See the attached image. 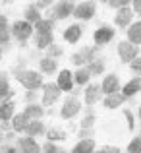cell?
<instances>
[{
    "instance_id": "cell-1",
    "label": "cell",
    "mask_w": 141,
    "mask_h": 153,
    "mask_svg": "<svg viewBox=\"0 0 141 153\" xmlns=\"http://www.w3.org/2000/svg\"><path fill=\"white\" fill-rule=\"evenodd\" d=\"M14 78L25 87L27 91H37L43 87V74L35 70H25V68H14L12 70Z\"/></svg>"
},
{
    "instance_id": "cell-2",
    "label": "cell",
    "mask_w": 141,
    "mask_h": 153,
    "mask_svg": "<svg viewBox=\"0 0 141 153\" xmlns=\"http://www.w3.org/2000/svg\"><path fill=\"white\" fill-rule=\"evenodd\" d=\"M100 47H83V49H79L78 52H74L72 54V64H75L78 68L81 66H87L89 62H93V60L97 58V54H99Z\"/></svg>"
},
{
    "instance_id": "cell-3",
    "label": "cell",
    "mask_w": 141,
    "mask_h": 153,
    "mask_svg": "<svg viewBox=\"0 0 141 153\" xmlns=\"http://www.w3.org/2000/svg\"><path fill=\"white\" fill-rule=\"evenodd\" d=\"M43 99H41V107H52L62 95V89H60L56 83H43Z\"/></svg>"
},
{
    "instance_id": "cell-4",
    "label": "cell",
    "mask_w": 141,
    "mask_h": 153,
    "mask_svg": "<svg viewBox=\"0 0 141 153\" xmlns=\"http://www.w3.org/2000/svg\"><path fill=\"white\" fill-rule=\"evenodd\" d=\"M10 33H12V37H14V39L25 43L27 39L35 33V31H33V25H31V23H27L25 19H21V22H16L14 25L10 27Z\"/></svg>"
},
{
    "instance_id": "cell-5",
    "label": "cell",
    "mask_w": 141,
    "mask_h": 153,
    "mask_svg": "<svg viewBox=\"0 0 141 153\" xmlns=\"http://www.w3.org/2000/svg\"><path fill=\"white\" fill-rule=\"evenodd\" d=\"M116 51H118L120 60H122V62H128V64L139 56V47L137 45H131L130 41H120L118 47H116Z\"/></svg>"
},
{
    "instance_id": "cell-6",
    "label": "cell",
    "mask_w": 141,
    "mask_h": 153,
    "mask_svg": "<svg viewBox=\"0 0 141 153\" xmlns=\"http://www.w3.org/2000/svg\"><path fill=\"white\" fill-rule=\"evenodd\" d=\"M79 111H81V103H79V99L74 97V95H70V97H66V101L62 103L60 116H62L64 120H70V118H74Z\"/></svg>"
},
{
    "instance_id": "cell-7",
    "label": "cell",
    "mask_w": 141,
    "mask_h": 153,
    "mask_svg": "<svg viewBox=\"0 0 141 153\" xmlns=\"http://www.w3.org/2000/svg\"><path fill=\"white\" fill-rule=\"evenodd\" d=\"M95 14H97V4L95 2H79V4H75L72 16H75L81 22H89V19H93Z\"/></svg>"
},
{
    "instance_id": "cell-8",
    "label": "cell",
    "mask_w": 141,
    "mask_h": 153,
    "mask_svg": "<svg viewBox=\"0 0 141 153\" xmlns=\"http://www.w3.org/2000/svg\"><path fill=\"white\" fill-rule=\"evenodd\" d=\"M114 35H116V31L112 29L110 25H100L99 29H95L93 41H95L97 47H103V45H108V43L114 39Z\"/></svg>"
},
{
    "instance_id": "cell-9",
    "label": "cell",
    "mask_w": 141,
    "mask_h": 153,
    "mask_svg": "<svg viewBox=\"0 0 141 153\" xmlns=\"http://www.w3.org/2000/svg\"><path fill=\"white\" fill-rule=\"evenodd\" d=\"M74 8H75V4L74 2H70V0H64V2H58V4H54V10H52V22H56V19H66V18H70L72 14H74Z\"/></svg>"
},
{
    "instance_id": "cell-10",
    "label": "cell",
    "mask_w": 141,
    "mask_h": 153,
    "mask_svg": "<svg viewBox=\"0 0 141 153\" xmlns=\"http://www.w3.org/2000/svg\"><path fill=\"white\" fill-rule=\"evenodd\" d=\"M100 91H103V95L118 93V91H120V79H118V76H116V74L104 76L103 83H100Z\"/></svg>"
},
{
    "instance_id": "cell-11",
    "label": "cell",
    "mask_w": 141,
    "mask_h": 153,
    "mask_svg": "<svg viewBox=\"0 0 141 153\" xmlns=\"http://www.w3.org/2000/svg\"><path fill=\"white\" fill-rule=\"evenodd\" d=\"M83 97H85V105H87V107H93L97 101H100V97H103L100 83H91V85H87L85 91H83Z\"/></svg>"
},
{
    "instance_id": "cell-12",
    "label": "cell",
    "mask_w": 141,
    "mask_h": 153,
    "mask_svg": "<svg viewBox=\"0 0 141 153\" xmlns=\"http://www.w3.org/2000/svg\"><path fill=\"white\" fill-rule=\"evenodd\" d=\"M18 147H19L21 153H41V146L35 142V138H29V136L19 138L18 140Z\"/></svg>"
},
{
    "instance_id": "cell-13",
    "label": "cell",
    "mask_w": 141,
    "mask_h": 153,
    "mask_svg": "<svg viewBox=\"0 0 141 153\" xmlns=\"http://www.w3.org/2000/svg\"><path fill=\"white\" fill-rule=\"evenodd\" d=\"M131 19H134V12H131V6L130 8H122V10H118V14L114 16V23L118 27H130L131 25Z\"/></svg>"
},
{
    "instance_id": "cell-14",
    "label": "cell",
    "mask_w": 141,
    "mask_h": 153,
    "mask_svg": "<svg viewBox=\"0 0 141 153\" xmlns=\"http://www.w3.org/2000/svg\"><path fill=\"white\" fill-rule=\"evenodd\" d=\"M16 91L10 89V83H8V74L6 72H0V103L12 101Z\"/></svg>"
},
{
    "instance_id": "cell-15",
    "label": "cell",
    "mask_w": 141,
    "mask_h": 153,
    "mask_svg": "<svg viewBox=\"0 0 141 153\" xmlns=\"http://www.w3.org/2000/svg\"><path fill=\"white\" fill-rule=\"evenodd\" d=\"M56 85L60 87L62 91H70L74 89V74H72L70 70H62L58 74V82H56Z\"/></svg>"
},
{
    "instance_id": "cell-16",
    "label": "cell",
    "mask_w": 141,
    "mask_h": 153,
    "mask_svg": "<svg viewBox=\"0 0 141 153\" xmlns=\"http://www.w3.org/2000/svg\"><path fill=\"white\" fill-rule=\"evenodd\" d=\"M141 91V78L137 76V78H134V79H130V82L124 85V89L120 91V93L124 95L126 99H130V97H134V95H137Z\"/></svg>"
},
{
    "instance_id": "cell-17",
    "label": "cell",
    "mask_w": 141,
    "mask_h": 153,
    "mask_svg": "<svg viewBox=\"0 0 141 153\" xmlns=\"http://www.w3.org/2000/svg\"><path fill=\"white\" fill-rule=\"evenodd\" d=\"M81 35H83V27L79 25V23H74V25L66 27V31H64V41L78 43L79 39H81Z\"/></svg>"
},
{
    "instance_id": "cell-18",
    "label": "cell",
    "mask_w": 141,
    "mask_h": 153,
    "mask_svg": "<svg viewBox=\"0 0 141 153\" xmlns=\"http://www.w3.org/2000/svg\"><path fill=\"white\" fill-rule=\"evenodd\" d=\"M47 132L45 124L41 122V120H29L25 126V134L29 136V138H37V136H43Z\"/></svg>"
},
{
    "instance_id": "cell-19",
    "label": "cell",
    "mask_w": 141,
    "mask_h": 153,
    "mask_svg": "<svg viewBox=\"0 0 141 153\" xmlns=\"http://www.w3.org/2000/svg\"><path fill=\"white\" fill-rule=\"evenodd\" d=\"M126 101H128V99L118 91V93H112V95H104V101L103 103H104V107H106V108H110V111H112V108L122 107Z\"/></svg>"
},
{
    "instance_id": "cell-20",
    "label": "cell",
    "mask_w": 141,
    "mask_h": 153,
    "mask_svg": "<svg viewBox=\"0 0 141 153\" xmlns=\"http://www.w3.org/2000/svg\"><path fill=\"white\" fill-rule=\"evenodd\" d=\"M23 114H25L29 120H41L43 114H45V108H43L39 103H31V105H27V107L23 108Z\"/></svg>"
},
{
    "instance_id": "cell-21",
    "label": "cell",
    "mask_w": 141,
    "mask_h": 153,
    "mask_svg": "<svg viewBox=\"0 0 141 153\" xmlns=\"http://www.w3.org/2000/svg\"><path fill=\"white\" fill-rule=\"evenodd\" d=\"M16 114V105L14 101H6V103H0V120L2 122H10Z\"/></svg>"
},
{
    "instance_id": "cell-22",
    "label": "cell",
    "mask_w": 141,
    "mask_h": 153,
    "mask_svg": "<svg viewBox=\"0 0 141 153\" xmlns=\"http://www.w3.org/2000/svg\"><path fill=\"white\" fill-rule=\"evenodd\" d=\"M128 41L131 45H141V22H134L128 27Z\"/></svg>"
},
{
    "instance_id": "cell-23",
    "label": "cell",
    "mask_w": 141,
    "mask_h": 153,
    "mask_svg": "<svg viewBox=\"0 0 141 153\" xmlns=\"http://www.w3.org/2000/svg\"><path fill=\"white\" fill-rule=\"evenodd\" d=\"M52 43H54V35L52 33H35V47L37 49L47 51Z\"/></svg>"
},
{
    "instance_id": "cell-24",
    "label": "cell",
    "mask_w": 141,
    "mask_h": 153,
    "mask_svg": "<svg viewBox=\"0 0 141 153\" xmlns=\"http://www.w3.org/2000/svg\"><path fill=\"white\" fill-rule=\"evenodd\" d=\"M58 70V64H56L54 58H48V56H45V58L39 60V72L41 74H54V72Z\"/></svg>"
},
{
    "instance_id": "cell-25",
    "label": "cell",
    "mask_w": 141,
    "mask_h": 153,
    "mask_svg": "<svg viewBox=\"0 0 141 153\" xmlns=\"http://www.w3.org/2000/svg\"><path fill=\"white\" fill-rule=\"evenodd\" d=\"M27 122H29V118H27L23 112H19V114H14V118L10 120V128L14 132H25Z\"/></svg>"
},
{
    "instance_id": "cell-26",
    "label": "cell",
    "mask_w": 141,
    "mask_h": 153,
    "mask_svg": "<svg viewBox=\"0 0 141 153\" xmlns=\"http://www.w3.org/2000/svg\"><path fill=\"white\" fill-rule=\"evenodd\" d=\"M91 151H95V140H79L72 147V153H91Z\"/></svg>"
},
{
    "instance_id": "cell-27",
    "label": "cell",
    "mask_w": 141,
    "mask_h": 153,
    "mask_svg": "<svg viewBox=\"0 0 141 153\" xmlns=\"http://www.w3.org/2000/svg\"><path fill=\"white\" fill-rule=\"evenodd\" d=\"M89 78H91V74L85 66L78 68L74 72V85H85V83H89Z\"/></svg>"
},
{
    "instance_id": "cell-28",
    "label": "cell",
    "mask_w": 141,
    "mask_h": 153,
    "mask_svg": "<svg viewBox=\"0 0 141 153\" xmlns=\"http://www.w3.org/2000/svg\"><path fill=\"white\" fill-rule=\"evenodd\" d=\"M85 68L89 70L91 76H100V74H104V58H103V56H97L93 62H89Z\"/></svg>"
},
{
    "instance_id": "cell-29",
    "label": "cell",
    "mask_w": 141,
    "mask_h": 153,
    "mask_svg": "<svg viewBox=\"0 0 141 153\" xmlns=\"http://www.w3.org/2000/svg\"><path fill=\"white\" fill-rule=\"evenodd\" d=\"M52 29H54V22H52L50 18H43V19H39L37 23L33 25V31L35 33H52Z\"/></svg>"
},
{
    "instance_id": "cell-30",
    "label": "cell",
    "mask_w": 141,
    "mask_h": 153,
    "mask_svg": "<svg viewBox=\"0 0 141 153\" xmlns=\"http://www.w3.org/2000/svg\"><path fill=\"white\" fill-rule=\"evenodd\" d=\"M23 18H25V22H27V23L35 25L39 19H43V16H41V12H39L37 8L31 4V6H27V10H25V14H23Z\"/></svg>"
},
{
    "instance_id": "cell-31",
    "label": "cell",
    "mask_w": 141,
    "mask_h": 153,
    "mask_svg": "<svg viewBox=\"0 0 141 153\" xmlns=\"http://www.w3.org/2000/svg\"><path fill=\"white\" fill-rule=\"evenodd\" d=\"M47 134V142H64V140L68 138V134L64 130H58V128H50V130L45 132Z\"/></svg>"
},
{
    "instance_id": "cell-32",
    "label": "cell",
    "mask_w": 141,
    "mask_h": 153,
    "mask_svg": "<svg viewBox=\"0 0 141 153\" xmlns=\"http://www.w3.org/2000/svg\"><path fill=\"white\" fill-rule=\"evenodd\" d=\"M62 49H60V47L58 45H54V43H52V45L50 47H48V49H47V56H48V58H58V56H62Z\"/></svg>"
},
{
    "instance_id": "cell-33",
    "label": "cell",
    "mask_w": 141,
    "mask_h": 153,
    "mask_svg": "<svg viewBox=\"0 0 141 153\" xmlns=\"http://www.w3.org/2000/svg\"><path fill=\"white\" fill-rule=\"evenodd\" d=\"M108 6L114 8V10H122V8H130L131 2H130V0H110Z\"/></svg>"
},
{
    "instance_id": "cell-34",
    "label": "cell",
    "mask_w": 141,
    "mask_h": 153,
    "mask_svg": "<svg viewBox=\"0 0 141 153\" xmlns=\"http://www.w3.org/2000/svg\"><path fill=\"white\" fill-rule=\"evenodd\" d=\"M95 114L93 112H87L85 116H83V120H81V128H93L95 126Z\"/></svg>"
},
{
    "instance_id": "cell-35",
    "label": "cell",
    "mask_w": 141,
    "mask_h": 153,
    "mask_svg": "<svg viewBox=\"0 0 141 153\" xmlns=\"http://www.w3.org/2000/svg\"><path fill=\"white\" fill-rule=\"evenodd\" d=\"M124 116L128 120V130H135V116L130 108H124Z\"/></svg>"
},
{
    "instance_id": "cell-36",
    "label": "cell",
    "mask_w": 141,
    "mask_h": 153,
    "mask_svg": "<svg viewBox=\"0 0 141 153\" xmlns=\"http://www.w3.org/2000/svg\"><path fill=\"white\" fill-rule=\"evenodd\" d=\"M128 153H141V138H134L128 146Z\"/></svg>"
},
{
    "instance_id": "cell-37",
    "label": "cell",
    "mask_w": 141,
    "mask_h": 153,
    "mask_svg": "<svg viewBox=\"0 0 141 153\" xmlns=\"http://www.w3.org/2000/svg\"><path fill=\"white\" fill-rule=\"evenodd\" d=\"M79 138L81 140H95V128H79Z\"/></svg>"
},
{
    "instance_id": "cell-38",
    "label": "cell",
    "mask_w": 141,
    "mask_h": 153,
    "mask_svg": "<svg viewBox=\"0 0 141 153\" xmlns=\"http://www.w3.org/2000/svg\"><path fill=\"white\" fill-rule=\"evenodd\" d=\"M130 70L134 72L135 76H139V78H141V56H137L135 60H131V62H130Z\"/></svg>"
},
{
    "instance_id": "cell-39",
    "label": "cell",
    "mask_w": 141,
    "mask_h": 153,
    "mask_svg": "<svg viewBox=\"0 0 141 153\" xmlns=\"http://www.w3.org/2000/svg\"><path fill=\"white\" fill-rule=\"evenodd\" d=\"M56 149H58V146L54 142H45V146H41V153H54Z\"/></svg>"
},
{
    "instance_id": "cell-40",
    "label": "cell",
    "mask_w": 141,
    "mask_h": 153,
    "mask_svg": "<svg viewBox=\"0 0 141 153\" xmlns=\"http://www.w3.org/2000/svg\"><path fill=\"white\" fill-rule=\"evenodd\" d=\"M10 39H12V33H10V29H4V31H0V45H8V43H10Z\"/></svg>"
},
{
    "instance_id": "cell-41",
    "label": "cell",
    "mask_w": 141,
    "mask_h": 153,
    "mask_svg": "<svg viewBox=\"0 0 141 153\" xmlns=\"http://www.w3.org/2000/svg\"><path fill=\"white\" fill-rule=\"evenodd\" d=\"M25 101H27V105L35 103V101H37V91H27V93H25Z\"/></svg>"
},
{
    "instance_id": "cell-42",
    "label": "cell",
    "mask_w": 141,
    "mask_h": 153,
    "mask_svg": "<svg viewBox=\"0 0 141 153\" xmlns=\"http://www.w3.org/2000/svg\"><path fill=\"white\" fill-rule=\"evenodd\" d=\"M0 153H19L16 146H2L0 147Z\"/></svg>"
},
{
    "instance_id": "cell-43",
    "label": "cell",
    "mask_w": 141,
    "mask_h": 153,
    "mask_svg": "<svg viewBox=\"0 0 141 153\" xmlns=\"http://www.w3.org/2000/svg\"><path fill=\"white\" fill-rule=\"evenodd\" d=\"M33 6L37 8L39 12H41V10H45V8L50 6V2H48V0H41V2H33Z\"/></svg>"
},
{
    "instance_id": "cell-44",
    "label": "cell",
    "mask_w": 141,
    "mask_h": 153,
    "mask_svg": "<svg viewBox=\"0 0 141 153\" xmlns=\"http://www.w3.org/2000/svg\"><path fill=\"white\" fill-rule=\"evenodd\" d=\"M103 153H122V151H120V147H116V146H108V143H106V146L103 147Z\"/></svg>"
},
{
    "instance_id": "cell-45",
    "label": "cell",
    "mask_w": 141,
    "mask_h": 153,
    "mask_svg": "<svg viewBox=\"0 0 141 153\" xmlns=\"http://www.w3.org/2000/svg\"><path fill=\"white\" fill-rule=\"evenodd\" d=\"M4 29H10V25H8V18L0 14V31H4Z\"/></svg>"
},
{
    "instance_id": "cell-46",
    "label": "cell",
    "mask_w": 141,
    "mask_h": 153,
    "mask_svg": "<svg viewBox=\"0 0 141 153\" xmlns=\"http://www.w3.org/2000/svg\"><path fill=\"white\" fill-rule=\"evenodd\" d=\"M131 12H134V14H141V0L131 2Z\"/></svg>"
},
{
    "instance_id": "cell-47",
    "label": "cell",
    "mask_w": 141,
    "mask_h": 153,
    "mask_svg": "<svg viewBox=\"0 0 141 153\" xmlns=\"http://www.w3.org/2000/svg\"><path fill=\"white\" fill-rule=\"evenodd\" d=\"M54 153H66V151H64V149H60V147H58V149H56Z\"/></svg>"
},
{
    "instance_id": "cell-48",
    "label": "cell",
    "mask_w": 141,
    "mask_h": 153,
    "mask_svg": "<svg viewBox=\"0 0 141 153\" xmlns=\"http://www.w3.org/2000/svg\"><path fill=\"white\" fill-rule=\"evenodd\" d=\"M91 153H103V149H95V151H91Z\"/></svg>"
},
{
    "instance_id": "cell-49",
    "label": "cell",
    "mask_w": 141,
    "mask_h": 153,
    "mask_svg": "<svg viewBox=\"0 0 141 153\" xmlns=\"http://www.w3.org/2000/svg\"><path fill=\"white\" fill-rule=\"evenodd\" d=\"M139 124H141V107H139Z\"/></svg>"
},
{
    "instance_id": "cell-50",
    "label": "cell",
    "mask_w": 141,
    "mask_h": 153,
    "mask_svg": "<svg viewBox=\"0 0 141 153\" xmlns=\"http://www.w3.org/2000/svg\"><path fill=\"white\" fill-rule=\"evenodd\" d=\"M2 140H4V134H2V132H0V142H2Z\"/></svg>"
},
{
    "instance_id": "cell-51",
    "label": "cell",
    "mask_w": 141,
    "mask_h": 153,
    "mask_svg": "<svg viewBox=\"0 0 141 153\" xmlns=\"http://www.w3.org/2000/svg\"><path fill=\"white\" fill-rule=\"evenodd\" d=\"M0 56H2V51H0Z\"/></svg>"
}]
</instances>
